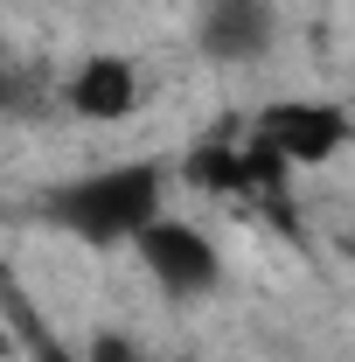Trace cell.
Wrapping results in <instances>:
<instances>
[{
	"mask_svg": "<svg viewBox=\"0 0 355 362\" xmlns=\"http://www.w3.org/2000/svg\"><path fill=\"white\" fill-rule=\"evenodd\" d=\"M161 188H168L161 160H126V168H98V175L56 181L35 209L63 237H77L91 251H112V244H133V230L161 216Z\"/></svg>",
	"mask_w": 355,
	"mask_h": 362,
	"instance_id": "6da1fadb",
	"label": "cell"
},
{
	"mask_svg": "<svg viewBox=\"0 0 355 362\" xmlns=\"http://www.w3.org/2000/svg\"><path fill=\"white\" fill-rule=\"evenodd\" d=\"M258 146L279 153L286 168H320V160H334L342 146H349V105H334V98H279L258 112Z\"/></svg>",
	"mask_w": 355,
	"mask_h": 362,
	"instance_id": "7a4b0ae2",
	"label": "cell"
},
{
	"mask_svg": "<svg viewBox=\"0 0 355 362\" xmlns=\"http://www.w3.org/2000/svg\"><path fill=\"white\" fill-rule=\"evenodd\" d=\"M133 251L146 258V272L161 279V293H175V300H202V293H216V279H223L216 244H209L195 223H175V216L139 223L133 230Z\"/></svg>",
	"mask_w": 355,
	"mask_h": 362,
	"instance_id": "3957f363",
	"label": "cell"
},
{
	"mask_svg": "<svg viewBox=\"0 0 355 362\" xmlns=\"http://www.w3.org/2000/svg\"><path fill=\"white\" fill-rule=\"evenodd\" d=\"M202 56L216 63H258L279 35V14L272 0H202Z\"/></svg>",
	"mask_w": 355,
	"mask_h": 362,
	"instance_id": "277c9868",
	"label": "cell"
},
{
	"mask_svg": "<svg viewBox=\"0 0 355 362\" xmlns=\"http://www.w3.org/2000/svg\"><path fill=\"white\" fill-rule=\"evenodd\" d=\"M63 98H70V112H77V119H98V126L133 119V105H139V70L126 63V56H84V63L70 70Z\"/></svg>",
	"mask_w": 355,
	"mask_h": 362,
	"instance_id": "5b68a950",
	"label": "cell"
},
{
	"mask_svg": "<svg viewBox=\"0 0 355 362\" xmlns=\"http://www.w3.org/2000/svg\"><path fill=\"white\" fill-rule=\"evenodd\" d=\"M181 175L195 181L202 195H251V188H258L251 146H230V139H202V146L181 160Z\"/></svg>",
	"mask_w": 355,
	"mask_h": 362,
	"instance_id": "8992f818",
	"label": "cell"
},
{
	"mask_svg": "<svg viewBox=\"0 0 355 362\" xmlns=\"http://www.w3.org/2000/svg\"><path fill=\"white\" fill-rule=\"evenodd\" d=\"M7 314H14V327H21V341H28V362H84L63 334H49L42 327V314L21 300V293H7Z\"/></svg>",
	"mask_w": 355,
	"mask_h": 362,
	"instance_id": "52a82bcc",
	"label": "cell"
},
{
	"mask_svg": "<svg viewBox=\"0 0 355 362\" xmlns=\"http://www.w3.org/2000/svg\"><path fill=\"white\" fill-rule=\"evenodd\" d=\"M0 112H42V77L0 63Z\"/></svg>",
	"mask_w": 355,
	"mask_h": 362,
	"instance_id": "ba28073f",
	"label": "cell"
},
{
	"mask_svg": "<svg viewBox=\"0 0 355 362\" xmlns=\"http://www.w3.org/2000/svg\"><path fill=\"white\" fill-rule=\"evenodd\" d=\"M84 362H139V341L126 334H91V349H77Z\"/></svg>",
	"mask_w": 355,
	"mask_h": 362,
	"instance_id": "9c48e42d",
	"label": "cell"
}]
</instances>
